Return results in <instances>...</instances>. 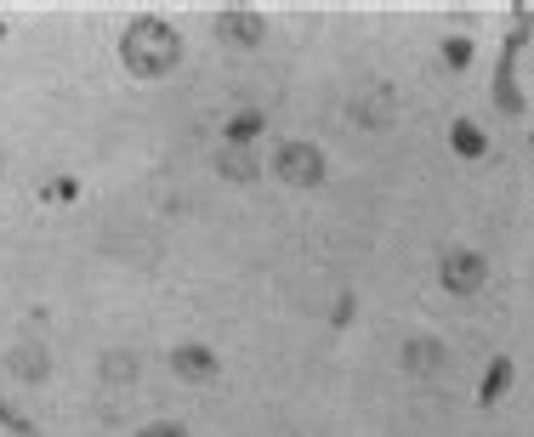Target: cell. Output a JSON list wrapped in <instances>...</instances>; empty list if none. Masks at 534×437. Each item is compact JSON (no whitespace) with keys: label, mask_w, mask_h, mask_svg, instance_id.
Wrapping results in <instances>:
<instances>
[{"label":"cell","mask_w":534,"mask_h":437,"mask_svg":"<svg viewBox=\"0 0 534 437\" xmlns=\"http://www.w3.org/2000/svg\"><path fill=\"white\" fill-rule=\"evenodd\" d=\"M216 35H233V40H250V35H256V18H250V6H228V12L216 18Z\"/></svg>","instance_id":"52a82bcc"},{"label":"cell","mask_w":534,"mask_h":437,"mask_svg":"<svg viewBox=\"0 0 534 437\" xmlns=\"http://www.w3.org/2000/svg\"><path fill=\"white\" fill-rule=\"evenodd\" d=\"M120 52H125V63H131L137 74H160V69H171V63L182 57V40L171 35L160 18H137L131 29H125Z\"/></svg>","instance_id":"6da1fadb"},{"label":"cell","mask_w":534,"mask_h":437,"mask_svg":"<svg viewBox=\"0 0 534 437\" xmlns=\"http://www.w3.org/2000/svg\"><path fill=\"white\" fill-rule=\"evenodd\" d=\"M0 426H6V432H18V437H35V426H29V420H23L6 398H0Z\"/></svg>","instance_id":"9c48e42d"},{"label":"cell","mask_w":534,"mask_h":437,"mask_svg":"<svg viewBox=\"0 0 534 437\" xmlns=\"http://www.w3.org/2000/svg\"><path fill=\"white\" fill-rule=\"evenodd\" d=\"M444 284L455 290V296H472V290L483 284V262H478V256H466V250L444 256Z\"/></svg>","instance_id":"7a4b0ae2"},{"label":"cell","mask_w":534,"mask_h":437,"mask_svg":"<svg viewBox=\"0 0 534 437\" xmlns=\"http://www.w3.org/2000/svg\"><path fill=\"white\" fill-rule=\"evenodd\" d=\"M171 364H177V375H188V381H211V375H216V352L177 347V352H171Z\"/></svg>","instance_id":"277c9868"},{"label":"cell","mask_w":534,"mask_h":437,"mask_svg":"<svg viewBox=\"0 0 534 437\" xmlns=\"http://www.w3.org/2000/svg\"><path fill=\"white\" fill-rule=\"evenodd\" d=\"M256 137H262V114H256V108H245V114L228 120V148H250Z\"/></svg>","instance_id":"8992f818"},{"label":"cell","mask_w":534,"mask_h":437,"mask_svg":"<svg viewBox=\"0 0 534 437\" xmlns=\"http://www.w3.org/2000/svg\"><path fill=\"white\" fill-rule=\"evenodd\" d=\"M40 193H46V199H52V205H69L74 193H80V182H74V176H57L52 188H40Z\"/></svg>","instance_id":"30bf717a"},{"label":"cell","mask_w":534,"mask_h":437,"mask_svg":"<svg viewBox=\"0 0 534 437\" xmlns=\"http://www.w3.org/2000/svg\"><path fill=\"white\" fill-rule=\"evenodd\" d=\"M137 437H182V426H148V432H137Z\"/></svg>","instance_id":"8fae6325"},{"label":"cell","mask_w":534,"mask_h":437,"mask_svg":"<svg viewBox=\"0 0 534 437\" xmlns=\"http://www.w3.org/2000/svg\"><path fill=\"white\" fill-rule=\"evenodd\" d=\"M449 148H455L461 159H483L489 154V137H483L478 120H449Z\"/></svg>","instance_id":"3957f363"},{"label":"cell","mask_w":534,"mask_h":437,"mask_svg":"<svg viewBox=\"0 0 534 437\" xmlns=\"http://www.w3.org/2000/svg\"><path fill=\"white\" fill-rule=\"evenodd\" d=\"M444 63H449V69H455V74H461L466 63H472V40H466V35L444 40Z\"/></svg>","instance_id":"ba28073f"},{"label":"cell","mask_w":534,"mask_h":437,"mask_svg":"<svg viewBox=\"0 0 534 437\" xmlns=\"http://www.w3.org/2000/svg\"><path fill=\"white\" fill-rule=\"evenodd\" d=\"M0 40H6V23H0Z\"/></svg>","instance_id":"7c38bea8"},{"label":"cell","mask_w":534,"mask_h":437,"mask_svg":"<svg viewBox=\"0 0 534 437\" xmlns=\"http://www.w3.org/2000/svg\"><path fill=\"white\" fill-rule=\"evenodd\" d=\"M512 375H517V369H512V358H495V364L483 369V386H478V403H483V409H489L495 398H506V386H512Z\"/></svg>","instance_id":"5b68a950"}]
</instances>
